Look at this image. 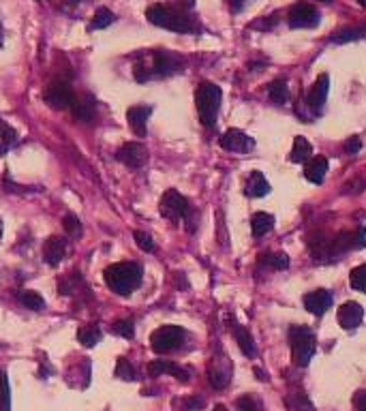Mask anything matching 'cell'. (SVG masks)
Returning a JSON list of instances; mask_svg holds the SVG:
<instances>
[{
    "label": "cell",
    "mask_w": 366,
    "mask_h": 411,
    "mask_svg": "<svg viewBox=\"0 0 366 411\" xmlns=\"http://www.w3.org/2000/svg\"><path fill=\"white\" fill-rule=\"evenodd\" d=\"M189 9H193V0H174L172 5H150L146 9V18L150 24L172 33H197L199 24L189 13Z\"/></svg>",
    "instance_id": "6da1fadb"
},
{
    "label": "cell",
    "mask_w": 366,
    "mask_h": 411,
    "mask_svg": "<svg viewBox=\"0 0 366 411\" xmlns=\"http://www.w3.org/2000/svg\"><path fill=\"white\" fill-rule=\"evenodd\" d=\"M182 64L184 60L174 54V52H167V50H155L153 52V62L150 66H146V64H135V79L137 81H150V79H157V77H167V75H174L178 71H182Z\"/></svg>",
    "instance_id": "7a4b0ae2"
},
{
    "label": "cell",
    "mask_w": 366,
    "mask_h": 411,
    "mask_svg": "<svg viewBox=\"0 0 366 411\" xmlns=\"http://www.w3.org/2000/svg\"><path fill=\"white\" fill-rule=\"evenodd\" d=\"M103 279L114 294L129 296L141 283V266L135 262H118L105 268Z\"/></svg>",
    "instance_id": "3957f363"
},
{
    "label": "cell",
    "mask_w": 366,
    "mask_h": 411,
    "mask_svg": "<svg viewBox=\"0 0 366 411\" xmlns=\"http://www.w3.org/2000/svg\"><path fill=\"white\" fill-rule=\"evenodd\" d=\"M221 101H223V91L218 88L212 81H201L197 86L195 93V105H197V114L203 127H214L216 118H218V110H221Z\"/></svg>",
    "instance_id": "277c9868"
},
{
    "label": "cell",
    "mask_w": 366,
    "mask_h": 411,
    "mask_svg": "<svg viewBox=\"0 0 366 411\" xmlns=\"http://www.w3.org/2000/svg\"><path fill=\"white\" fill-rule=\"evenodd\" d=\"M289 343H291V358L296 366H309L317 352V341L311 328L307 325H291L289 328Z\"/></svg>",
    "instance_id": "5b68a950"
},
{
    "label": "cell",
    "mask_w": 366,
    "mask_h": 411,
    "mask_svg": "<svg viewBox=\"0 0 366 411\" xmlns=\"http://www.w3.org/2000/svg\"><path fill=\"white\" fill-rule=\"evenodd\" d=\"M184 339H187V332L180 325H161L159 330H155L150 337V347L155 354L163 356V354H172V352L180 349Z\"/></svg>",
    "instance_id": "8992f818"
},
{
    "label": "cell",
    "mask_w": 366,
    "mask_h": 411,
    "mask_svg": "<svg viewBox=\"0 0 366 411\" xmlns=\"http://www.w3.org/2000/svg\"><path fill=\"white\" fill-rule=\"evenodd\" d=\"M159 208H161V214L167 221H172V223H176V221H189V216H191V204H189V199L184 195H180L176 189L165 191V195L161 197Z\"/></svg>",
    "instance_id": "52a82bcc"
},
{
    "label": "cell",
    "mask_w": 366,
    "mask_h": 411,
    "mask_svg": "<svg viewBox=\"0 0 366 411\" xmlns=\"http://www.w3.org/2000/svg\"><path fill=\"white\" fill-rule=\"evenodd\" d=\"M287 22H289L291 28H315V26H319L321 16H319V11L313 5L298 3V5H294V7L289 9Z\"/></svg>",
    "instance_id": "ba28073f"
},
{
    "label": "cell",
    "mask_w": 366,
    "mask_h": 411,
    "mask_svg": "<svg viewBox=\"0 0 366 411\" xmlns=\"http://www.w3.org/2000/svg\"><path fill=\"white\" fill-rule=\"evenodd\" d=\"M43 99L54 110H71L73 101H76V95H73V91L66 81H54V84H49L45 88Z\"/></svg>",
    "instance_id": "9c48e42d"
},
{
    "label": "cell",
    "mask_w": 366,
    "mask_h": 411,
    "mask_svg": "<svg viewBox=\"0 0 366 411\" xmlns=\"http://www.w3.org/2000/svg\"><path fill=\"white\" fill-rule=\"evenodd\" d=\"M116 158L124 163L126 168H141L146 158H148V150H146V146L139 141H126L118 148Z\"/></svg>",
    "instance_id": "30bf717a"
},
{
    "label": "cell",
    "mask_w": 366,
    "mask_h": 411,
    "mask_svg": "<svg viewBox=\"0 0 366 411\" xmlns=\"http://www.w3.org/2000/svg\"><path fill=\"white\" fill-rule=\"evenodd\" d=\"M328 91H330V77L324 73L315 79V84L311 86L309 95H307V105L313 114H319L326 105L328 99Z\"/></svg>",
    "instance_id": "8fae6325"
},
{
    "label": "cell",
    "mask_w": 366,
    "mask_h": 411,
    "mask_svg": "<svg viewBox=\"0 0 366 411\" xmlns=\"http://www.w3.org/2000/svg\"><path fill=\"white\" fill-rule=\"evenodd\" d=\"M253 146H255V141L240 129H230L221 137V148L228 152H249V150H253Z\"/></svg>",
    "instance_id": "7c38bea8"
},
{
    "label": "cell",
    "mask_w": 366,
    "mask_h": 411,
    "mask_svg": "<svg viewBox=\"0 0 366 411\" xmlns=\"http://www.w3.org/2000/svg\"><path fill=\"white\" fill-rule=\"evenodd\" d=\"M208 379L216 390H223L230 379H232V364L228 362V358H212V364L208 369Z\"/></svg>",
    "instance_id": "4fadbf2b"
},
{
    "label": "cell",
    "mask_w": 366,
    "mask_h": 411,
    "mask_svg": "<svg viewBox=\"0 0 366 411\" xmlns=\"http://www.w3.org/2000/svg\"><path fill=\"white\" fill-rule=\"evenodd\" d=\"M150 114H153V108L150 105H133V108H129L126 120H129L131 131L137 137H143L146 131H148V118H150Z\"/></svg>",
    "instance_id": "5bb4252c"
},
{
    "label": "cell",
    "mask_w": 366,
    "mask_h": 411,
    "mask_svg": "<svg viewBox=\"0 0 366 411\" xmlns=\"http://www.w3.org/2000/svg\"><path fill=\"white\" fill-rule=\"evenodd\" d=\"M66 255V240L60 236H52L43 244V260L47 266H58Z\"/></svg>",
    "instance_id": "9a60e30c"
},
{
    "label": "cell",
    "mask_w": 366,
    "mask_h": 411,
    "mask_svg": "<svg viewBox=\"0 0 366 411\" xmlns=\"http://www.w3.org/2000/svg\"><path fill=\"white\" fill-rule=\"evenodd\" d=\"M362 319H364V308L358 302H345L338 308V323H341V328H345V330H355V328L362 323Z\"/></svg>",
    "instance_id": "2e32d148"
},
{
    "label": "cell",
    "mask_w": 366,
    "mask_h": 411,
    "mask_svg": "<svg viewBox=\"0 0 366 411\" xmlns=\"http://www.w3.org/2000/svg\"><path fill=\"white\" fill-rule=\"evenodd\" d=\"M332 302H334V298H332V294L326 291V289L309 291V294L305 296V308H307L309 313L317 315V317H321V315L332 306Z\"/></svg>",
    "instance_id": "e0dca14e"
},
{
    "label": "cell",
    "mask_w": 366,
    "mask_h": 411,
    "mask_svg": "<svg viewBox=\"0 0 366 411\" xmlns=\"http://www.w3.org/2000/svg\"><path fill=\"white\" fill-rule=\"evenodd\" d=\"M148 375L150 377H161V375H176L180 381H189L191 379V373L170 360H155L148 364Z\"/></svg>",
    "instance_id": "ac0fdd59"
},
{
    "label": "cell",
    "mask_w": 366,
    "mask_h": 411,
    "mask_svg": "<svg viewBox=\"0 0 366 411\" xmlns=\"http://www.w3.org/2000/svg\"><path fill=\"white\" fill-rule=\"evenodd\" d=\"M71 114L78 122L82 125H90L97 116V105L90 97H82V99H76L71 105Z\"/></svg>",
    "instance_id": "d6986e66"
},
{
    "label": "cell",
    "mask_w": 366,
    "mask_h": 411,
    "mask_svg": "<svg viewBox=\"0 0 366 411\" xmlns=\"http://www.w3.org/2000/svg\"><path fill=\"white\" fill-rule=\"evenodd\" d=\"M328 172V158L326 156H311L305 163V176L313 185H321Z\"/></svg>",
    "instance_id": "ffe728a7"
},
{
    "label": "cell",
    "mask_w": 366,
    "mask_h": 411,
    "mask_svg": "<svg viewBox=\"0 0 366 411\" xmlns=\"http://www.w3.org/2000/svg\"><path fill=\"white\" fill-rule=\"evenodd\" d=\"M232 332H234V339H236V343H238L240 352H242L247 358H255V354H257V349H255V341H253V335L247 330V328H244V325H240V323H234V325H232Z\"/></svg>",
    "instance_id": "44dd1931"
},
{
    "label": "cell",
    "mask_w": 366,
    "mask_h": 411,
    "mask_svg": "<svg viewBox=\"0 0 366 411\" xmlns=\"http://www.w3.org/2000/svg\"><path fill=\"white\" fill-rule=\"evenodd\" d=\"M244 193H247L249 197H264V195H268V193H270V185H268L266 176H264L261 172H253V174L249 176V180H247Z\"/></svg>",
    "instance_id": "7402d4cb"
},
{
    "label": "cell",
    "mask_w": 366,
    "mask_h": 411,
    "mask_svg": "<svg viewBox=\"0 0 366 411\" xmlns=\"http://www.w3.org/2000/svg\"><path fill=\"white\" fill-rule=\"evenodd\" d=\"M272 229H274V216L272 214H268V212L253 214V219H251V231H253L255 238H261V236L270 233Z\"/></svg>",
    "instance_id": "603a6c76"
},
{
    "label": "cell",
    "mask_w": 366,
    "mask_h": 411,
    "mask_svg": "<svg viewBox=\"0 0 366 411\" xmlns=\"http://www.w3.org/2000/svg\"><path fill=\"white\" fill-rule=\"evenodd\" d=\"M313 154V146L309 144L307 137H296L294 139V148H291V163H307Z\"/></svg>",
    "instance_id": "cb8c5ba5"
},
{
    "label": "cell",
    "mask_w": 366,
    "mask_h": 411,
    "mask_svg": "<svg viewBox=\"0 0 366 411\" xmlns=\"http://www.w3.org/2000/svg\"><path fill=\"white\" fill-rule=\"evenodd\" d=\"M16 144H18V131L11 129L3 120V122H0V156H3L5 152H9Z\"/></svg>",
    "instance_id": "d4e9b609"
},
{
    "label": "cell",
    "mask_w": 366,
    "mask_h": 411,
    "mask_svg": "<svg viewBox=\"0 0 366 411\" xmlns=\"http://www.w3.org/2000/svg\"><path fill=\"white\" fill-rule=\"evenodd\" d=\"M78 341L84 347H95L101 341V330L97 325H82L78 330Z\"/></svg>",
    "instance_id": "484cf974"
},
{
    "label": "cell",
    "mask_w": 366,
    "mask_h": 411,
    "mask_svg": "<svg viewBox=\"0 0 366 411\" xmlns=\"http://www.w3.org/2000/svg\"><path fill=\"white\" fill-rule=\"evenodd\" d=\"M268 97H270V101L276 103V105L287 103V99H289V88H287V84H285L283 79H276V81H272V84L268 86Z\"/></svg>",
    "instance_id": "4316f807"
},
{
    "label": "cell",
    "mask_w": 366,
    "mask_h": 411,
    "mask_svg": "<svg viewBox=\"0 0 366 411\" xmlns=\"http://www.w3.org/2000/svg\"><path fill=\"white\" fill-rule=\"evenodd\" d=\"M287 407L289 411H315L313 403L307 398V394L302 392H294V394H289L287 396Z\"/></svg>",
    "instance_id": "83f0119b"
},
{
    "label": "cell",
    "mask_w": 366,
    "mask_h": 411,
    "mask_svg": "<svg viewBox=\"0 0 366 411\" xmlns=\"http://www.w3.org/2000/svg\"><path fill=\"white\" fill-rule=\"evenodd\" d=\"M114 22H116V16H114L110 9L101 7V9H97L93 22H90V26H88V30H103V28H107V26L114 24Z\"/></svg>",
    "instance_id": "f1b7e54d"
},
{
    "label": "cell",
    "mask_w": 366,
    "mask_h": 411,
    "mask_svg": "<svg viewBox=\"0 0 366 411\" xmlns=\"http://www.w3.org/2000/svg\"><path fill=\"white\" fill-rule=\"evenodd\" d=\"M261 266L266 268H272V270H285L289 268V257L285 253H268V255H261Z\"/></svg>",
    "instance_id": "f546056e"
},
{
    "label": "cell",
    "mask_w": 366,
    "mask_h": 411,
    "mask_svg": "<svg viewBox=\"0 0 366 411\" xmlns=\"http://www.w3.org/2000/svg\"><path fill=\"white\" fill-rule=\"evenodd\" d=\"M20 302L26 306V308H30V311H43L45 308V300H43V296L41 294H37V291H20Z\"/></svg>",
    "instance_id": "4dcf8cb0"
},
{
    "label": "cell",
    "mask_w": 366,
    "mask_h": 411,
    "mask_svg": "<svg viewBox=\"0 0 366 411\" xmlns=\"http://www.w3.org/2000/svg\"><path fill=\"white\" fill-rule=\"evenodd\" d=\"M349 285H351V289H355L360 294H366V264H362V266L351 270Z\"/></svg>",
    "instance_id": "1f68e13d"
},
{
    "label": "cell",
    "mask_w": 366,
    "mask_h": 411,
    "mask_svg": "<svg viewBox=\"0 0 366 411\" xmlns=\"http://www.w3.org/2000/svg\"><path fill=\"white\" fill-rule=\"evenodd\" d=\"M0 411H11V390L7 373H0Z\"/></svg>",
    "instance_id": "d6a6232c"
},
{
    "label": "cell",
    "mask_w": 366,
    "mask_h": 411,
    "mask_svg": "<svg viewBox=\"0 0 366 411\" xmlns=\"http://www.w3.org/2000/svg\"><path fill=\"white\" fill-rule=\"evenodd\" d=\"M236 407H238V411H266L264 405H261V400H259L255 394H244V396H240V398L236 400Z\"/></svg>",
    "instance_id": "836d02e7"
},
{
    "label": "cell",
    "mask_w": 366,
    "mask_h": 411,
    "mask_svg": "<svg viewBox=\"0 0 366 411\" xmlns=\"http://www.w3.org/2000/svg\"><path fill=\"white\" fill-rule=\"evenodd\" d=\"M62 227L69 233V238H80L82 236V223L76 214H66L62 219Z\"/></svg>",
    "instance_id": "e575fe53"
},
{
    "label": "cell",
    "mask_w": 366,
    "mask_h": 411,
    "mask_svg": "<svg viewBox=\"0 0 366 411\" xmlns=\"http://www.w3.org/2000/svg\"><path fill=\"white\" fill-rule=\"evenodd\" d=\"M133 238H135V242H137L139 249H143L146 253L157 251V244H155V240H153V236H150V233H146V231H135V233H133Z\"/></svg>",
    "instance_id": "d590c367"
},
{
    "label": "cell",
    "mask_w": 366,
    "mask_h": 411,
    "mask_svg": "<svg viewBox=\"0 0 366 411\" xmlns=\"http://www.w3.org/2000/svg\"><path fill=\"white\" fill-rule=\"evenodd\" d=\"M116 377H120V379H124V381L135 379V369H133V364H131L126 358H120V360H118V364H116Z\"/></svg>",
    "instance_id": "8d00e7d4"
},
{
    "label": "cell",
    "mask_w": 366,
    "mask_h": 411,
    "mask_svg": "<svg viewBox=\"0 0 366 411\" xmlns=\"http://www.w3.org/2000/svg\"><path fill=\"white\" fill-rule=\"evenodd\" d=\"M114 332L124 337V339H131L133 332H135V325H133V319H122V321H116L114 323Z\"/></svg>",
    "instance_id": "74e56055"
},
{
    "label": "cell",
    "mask_w": 366,
    "mask_h": 411,
    "mask_svg": "<svg viewBox=\"0 0 366 411\" xmlns=\"http://www.w3.org/2000/svg\"><path fill=\"white\" fill-rule=\"evenodd\" d=\"M364 37V30H341L332 37L334 43H347V41H355V39H362Z\"/></svg>",
    "instance_id": "f35d334b"
},
{
    "label": "cell",
    "mask_w": 366,
    "mask_h": 411,
    "mask_svg": "<svg viewBox=\"0 0 366 411\" xmlns=\"http://www.w3.org/2000/svg\"><path fill=\"white\" fill-rule=\"evenodd\" d=\"M353 409L355 411H366V390H358L353 394Z\"/></svg>",
    "instance_id": "ab89813d"
},
{
    "label": "cell",
    "mask_w": 366,
    "mask_h": 411,
    "mask_svg": "<svg viewBox=\"0 0 366 411\" xmlns=\"http://www.w3.org/2000/svg\"><path fill=\"white\" fill-rule=\"evenodd\" d=\"M360 148H362V141H360L358 137H351V139L345 141V152H347V154H355Z\"/></svg>",
    "instance_id": "60d3db41"
},
{
    "label": "cell",
    "mask_w": 366,
    "mask_h": 411,
    "mask_svg": "<svg viewBox=\"0 0 366 411\" xmlns=\"http://www.w3.org/2000/svg\"><path fill=\"white\" fill-rule=\"evenodd\" d=\"M244 3H247V0H228V5H230L234 11H240V9L244 7Z\"/></svg>",
    "instance_id": "b9f144b4"
},
{
    "label": "cell",
    "mask_w": 366,
    "mask_h": 411,
    "mask_svg": "<svg viewBox=\"0 0 366 411\" xmlns=\"http://www.w3.org/2000/svg\"><path fill=\"white\" fill-rule=\"evenodd\" d=\"M197 407H203V400H201V398H191V400H187V409H197Z\"/></svg>",
    "instance_id": "7bdbcfd3"
},
{
    "label": "cell",
    "mask_w": 366,
    "mask_h": 411,
    "mask_svg": "<svg viewBox=\"0 0 366 411\" xmlns=\"http://www.w3.org/2000/svg\"><path fill=\"white\" fill-rule=\"evenodd\" d=\"M255 375H257V377H259L261 381H268V373H264L261 369H255Z\"/></svg>",
    "instance_id": "ee69618b"
},
{
    "label": "cell",
    "mask_w": 366,
    "mask_h": 411,
    "mask_svg": "<svg viewBox=\"0 0 366 411\" xmlns=\"http://www.w3.org/2000/svg\"><path fill=\"white\" fill-rule=\"evenodd\" d=\"M214 411H228V407H225V405H216Z\"/></svg>",
    "instance_id": "f6af8a7d"
},
{
    "label": "cell",
    "mask_w": 366,
    "mask_h": 411,
    "mask_svg": "<svg viewBox=\"0 0 366 411\" xmlns=\"http://www.w3.org/2000/svg\"><path fill=\"white\" fill-rule=\"evenodd\" d=\"M358 5H360V7H364V9H366V0H358Z\"/></svg>",
    "instance_id": "bcb514c9"
},
{
    "label": "cell",
    "mask_w": 366,
    "mask_h": 411,
    "mask_svg": "<svg viewBox=\"0 0 366 411\" xmlns=\"http://www.w3.org/2000/svg\"><path fill=\"white\" fill-rule=\"evenodd\" d=\"M0 45H3V24H0Z\"/></svg>",
    "instance_id": "7dc6e473"
},
{
    "label": "cell",
    "mask_w": 366,
    "mask_h": 411,
    "mask_svg": "<svg viewBox=\"0 0 366 411\" xmlns=\"http://www.w3.org/2000/svg\"><path fill=\"white\" fill-rule=\"evenodd\" d=\"M0 238H3V221H0Z\"/></svg>",
    "instance_id": "c3c4849f"
},
{
    "label": "cell",
    "mask_w": 366,
    "mask_h": 411,
    "mask_svg": "<svg viewBox=\"0 0 366 411\" xmlns=\"http://www.w3.org/2000/svg\"><path fill=\"white\" fill-rule=\"evenodd\" d=\"M321 3H330V0H321Z\"/></svg>",
    "instance_id": "681fc988"
},
{
    "label": "cell",
    "mask_w": 366,
    "mask_h": 411,
    "mask_svg": "<svg viewBox=\"0 0 366 411\" xmlns=\"http://www.w3.org/2000/svg\"><path fill=\"white\" fill-rule=\"evenodd\" d=\"M0 122H3V120H0Z\"/></svg>",
    "instance_id": "f907efd6"
}]
</instances>
